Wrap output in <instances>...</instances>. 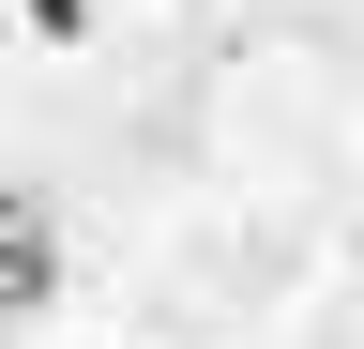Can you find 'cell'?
<instances>
[{"label": "cell", "instance_id": "obj_2", "mask_svg": "<svg viewBox=\"0 0 364 349\" xmlns=\"http://www.w3.org/2000/svg\"><path fill=\"white\" fill-rule=\"evenodd\" d=\"M0 349H16V319H0Z\"/></svg>", "mask_w": 364, "mask_h": 349}, {"label": "cell", "instance_id": "obj_1", "mask_svg": "<svg viewBox=\"0 0 364 349\" xmlns=\"http://www.w3.org/2000/svg\"><path fill=\"white\" fill-rule=\"evenodd\" d=\"M46 304H61V213L0 183V319H46Z\"/></svg>", "mask_w": 364, "mask_h": 349}]
</instances>
